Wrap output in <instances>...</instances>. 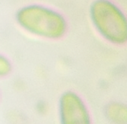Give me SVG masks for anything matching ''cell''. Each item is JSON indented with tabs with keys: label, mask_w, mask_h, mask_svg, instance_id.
<instances>
[{
	"label": "cell",
	"mask_w": 127,
	"mask_h": 124,
	"mask_svg": "<svg viewBox=\"0 0 127 124\" xmlns=\"http://www.w3.org/2000/svg\"><path fill=\"white\" fill-rule=\"evenodd\" d=\"M20 26L30 33L48 39L62 38L67 31L65 17L56 10L40 4H29L16 14Z\"/></svg>",
	"instance_id": "6da1fadb"
},
{
	"label": "cell",
	"mask_w": 127,
	"mask_h": 124,
	"mask_svg": "<svg viewBox=\"0 0 127 124\" xmlns=\"http://www.w3.org/2000/svg\"><path fill=\"white\" fill-rule=\"evenodd\" d=\"M59 115L64 124H88L91 116L82 98L73 91L65 92L59 99Z\"/></svg>",
	"instance_id": "3957f363"
},
{
	"label": "cell",
	"mask_w": 127,
	"mask_h": 124,
	"mask_svg": "<svg viewBox=\"0 0 127 124\" xmlns=\"http://www.w3.org/2000/svg\"><path fill=\"white\" fill-rule=\"evenodd\" d=\"M105 115L108 121L114 124H127V106L118 102H112L106 105Z\"/></svg>",
	"instance_id": "277c9868"
},
{
	"label": "cell",
	"mask_w": 127,
	"mask_h": 124,
	"mask_svg": "<svg viewBox=\"0 0 127 124\" xmlns=\"http://www.w3.org/2000/svg\"><path fill=\"white\" fill-rule=\"evenodd\" d=\"M12 70V64L10 60L3 55L0 54V78L7 76Z\"/></svg>",
	"instance_id": "5b68a950"
},
{
	"label": "cell",
	"mask_w": 127,
	"mask_h": 124,
	"mask_svg": "<svg viewBox=\"0 0 127 124\" xmlns=\"http://www.w3.org/2000/svg\"><path fill=\"white\" fill-rule=\"evenodd\" d=\"M90 18L98 33L110 43L121 45L127 42V17L113 1H94L90 7Z\"/></svg>",
	"instance_id": "7a4b0ae2"
}]
</instances>
